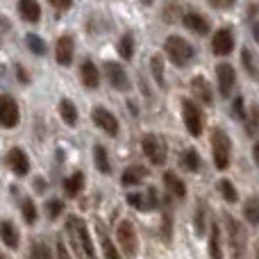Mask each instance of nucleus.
Listing matches in <instances>:
<instances>
[{
    "mask_svg": "<svg viewBox=\"0 0 259 259\" xmlns=\"http://www.w3.org/2000/svg\"><path fill=\"white\" fill-rule=\"evenodd\" d=\"M170 221H173V216L170 214H164V221H161V237L166 239V241H170Z\"/></svg>",
    "mask_w": 259,
    "mask_h": 259,
    "instance_id": "4c0bfd02",
    "label": "nucleus"
},
{
    "mask_svg": "<svg viewBox=\"0 0 259 259\" xmlns=\"http://www.w3.org/2000/svg\"><path fill=\"white\" fill-rule=\"evenodd\" d=\"M127 205H132L134 209H141V211H150L159 207V196H157V189L150 187L148 189V196L146 193H127Z\"/></svg>",
    "mask_w": 259,
    "mask_h": 259,
    "instance_id": "9b49d317",
    "label": "nucleus"
},
{
    "mask_svg": "<svg viewBox=\"0 0 259 259\" xmlns=\"http://www.w3.org/2000/svg\"><path fill=\"white\" fill-rule=\"evenodd\" d=\"M21 211H23V219H25L27 225H32L36 221V205L30 200V198H25V200L21 202Z\"/></svg>",
    "mask_w": 259,
    "mask_h": 259,
    "instance_id": "f704fd0d",
    "label": "nucleus"
},
{
    "mask_svg": "<svg viewBox=\"0 0 259 259\" xmlns=\"http://www.w3.org/2000/svg\"><path fill=\"white\" fill-rule=\"evenodd\" d=\"M59 116H62V121L66 123L68 127H75L77 125V107L68 98L59 100Z\"/></svg>",
    "mask_w": 259,
    "mask_h": 259,
    "instance_id": "5701e85b",
    "label": "nucleus"
},
{
    "mask_svg": "<svg viewBox=\"0 0 259 259\" xmlns=\"http://www.w3.org/2000/svg\"><path fill=\"white\" fill-rule=\"evenodd\" d=\"M196 232L205 234V209H200V207L196 211Z\"/></svg>",
    "mask_w": 259,
    "mask_h": 259,
    "instance_id": "58836bf2",
    "label": "nucleus"
},
{
    "mask_svg": "<svg viewBox=\"0 0 259 259\" xmlns=\"http://www.w3.org/2000/svg\"><path fill=\"white\" fill-rule=\"evenodd\" d=\"M252 159H255V164L259 166V141H255V146H252Z\"/></svg>",
    "mask_w": 259,
    "mask_h": 259,
    "instance_id": "a18cd8bd",
    "label": "nucleus"
},
{
    "mask_svg": "<svg viewBox=\"0 0 259 259\" xmlns=\"http://www.w3.org/2000/svg\"><path fill=\"white\" fill-rule=\"evenodd\" d=\"M225 228H228V239H230V248H232L234 259H246L248 257L246 230H243L241 223H237L230 214H225Z\"/></svg>",
    "mask_w": 259,
    "mask_h": 259,
    "instance_id": "20e7f679",
    "label": "nucleus"
},
{
    "mask_svg": "<svg viewBox=\"0 0 259 259\" xmlns=\"http://www.w3.org/2000/svg\"><path fill=\"white\" fill-rule=\"evenodd\" d=\"M116 239H118V246H121L123 257L134 259L139 252V237H137V230L130 221H121L116 228Z\"/></svg>",
    "mask_w": 259,
    "mask_h": 259,
    "instance_id": "39448f33",
    "label": "nucleus"
},
{
    "mask_svg": "<svg viewBox=\"0 0 259 259\" xmlns=\"http://www.w3.org/2000/svg\"><path fill=\"white\" fill-rule=\"evenodd\" d=\"M191 91H193V96H196V98H200L202 105H211V103H214L211 87H209V82H207L202 75H196L191 80Z\"/></svg>",
    "mask_w": 259,
    "mask_h": 259,
    "instance_id": "a211bd4d",
    "label": "nucleus"
},
{
    "mask_svg": "<svg viewBox=\"0 0 259 259\" xmlns=\"http://www.w3.org/2000/svg\"><path fill=\"white\" fill-rule=\"evenodd\" d=\"M141 3H143V5H152V3H155V0H141Z\"/></svg>",
    "mask_w": 259,
    "mask_h": 259,
    "instance_id": "09e8293b",
    "label": "nucleus"
},
{
    "mask_svg": "<svg viewBox=\"0 0 259 259\" xmlns=\"http://www.w3.org/2000/svg\"><path fill=\"white\" fill-rule=\"evenodd\" d=\"M91 116H94V123H96V125L103 130V132H107L109 137H116V134H118V121H116V116H114L109 109L96 107Z\"/></svg>",
    "mask_w": 259,
    "mask_h": 259,
    "instance_id": "2eb2a0df",
    "label": "nucleus"
},
{
    "mask_svg": "<svg viewBox=\"0 0 259 259\" xmlns=\"http://www.w3.org/2000/svg\"><path fill=\"white\" fill-rule=\"evenodd\" d=\"M0 239H3V243L7 248H18V241H21L18 232L14 230V225L9 223V221H3V223H0Z\"/></svg>",
    "mask_w": 259,
    "mask_h": 259,
    "instance_id": "393cba45",
    "label": "nucleus"
},
{
    "mask_svg": "<svg viewBox=\"0 0 259 259\" xmlns=\"http://www.w3.org/2000/svg\"><path fill=\"white\" fill-rule=\"evenodd\" d=\"M243 216L250 225H259V196H252L243 205Z\"/></svg>",
    "mask_w": 259,
    "mask_h": 259,
    "instance_id": "cd10ccee",
    "label": "nucleus"
},
{
    "mask_svg": "<svg viewBox=\"0 0 259 259\" xmlns=\"http://www.w3.org/2000/svg\"><path fill=\"white\" fill-rule=\"evenodd\" d=\"M48 3L53 5L55 9H59V12H66V9L73 5V0H48Z\"/></svg>",
    "mask_w": 259,
    "mask_h": 259,
    "instance_id": "37998d69",
    "label": "nucleus"
},
{
    "mask_svg": "<svg viewBox=\"0 0 259 259\" xmlns=\"http://www.w3.org/2000/svg\"><path fill=\"white\" fill-rule=\"evenodd\" d=\"M73 53H75V39L71 34H62L55 44V59L59 66H71Z\"/></svg>",
    "mask_w": 259,
    "mask_h": 259,
    "instance_id": "9d476101",
    "label": "nucleus"
},
{
    "mask_svg": "<svg viewBox=\"0 0 259 259\" xmlns=\"http://www.w3.org/2000/svg\"><path fill=\"white\" fill-rule=\"evenodd\" d=\"M234 3H237V0H209V5L214 9H230Z\"/></svg>",
    "mask_w": 259,
    "mask_h": 259,
    "instance_id": "a19ab883",
    "label": "nucleus"
},
{
    "mask_svg": "<svg viewBox=\"0 0 259 259\" xmlns=\"http://www.w3.org/2000/svg\"><path fill=\"white\" fill-rule=\"evenodd\" d=\"M232 50H234V34H232V30L223 27V30H219L214 34V39H211V53H214L216 57H228Z\"/></svg>",
    "mask_w": 259,
    "mask_h": 259,
    "instance_id": "ddd939ff",
    "label": "nucleus"
},
{
    "mask_svg": "<svg viewBox=\"0 0 259 259\" xmlns=\"http://www.w3.org/2000/svg\"><path fill=\"white\" fill-rule=\"evenodd\" d=\"M18 118H21V112H18L16 100L5 94L3 98H0V125L5 130H12L18 125Z\"/></svg>",
    "mask_w": 259,
    "mask_h": 259,
    "instance_id": "1a4fd4ad",
    "label": "nucleus"
},
{
    "mask_svg": "<svg viewBox=\"0 0 259 259\" xmlns=\"http://www.w3.org/2000/svg\"><path fill=\"white\" fill-rule=\"evenodd\" d=\"M150 68H152V75H155V82H157V84H159V87H166V73H164V59H161V55H152Z\"/></svg>",
    "mask_w": 259,
    "mask_h": 259,
    "instance_id": "7c9ffc66",
    "label": "nucleus"
},
{
    "mask_svg": "<svg viewBox=\"0 0 259 259\" xmlns=\"http://www.w3.org/2000/svg\"><path fill=\"white\" fill-rule=\"evenodd\" d=\"M82 189H84V173H82V170H75L73 175H68V178L64 180V191H66V196L75 198L77 193H82Z\"/></svg>",
    "mask_w": 259,
    "mask_h": 259,
    "instance_id": "412c9836",
    "label": "nucleus"
},
{
    "mask_svg": "<svg viewBox=\"0 0 259 259\" xmlns=\"http://www.w3.org/2000/svg\"><path fill=\"white\" fill-rule=\"evenodd\" d=\"M182 25L187 27V30H191L193 34H198V36L209 34V30H211L209 18L202 16V14H198V12H187V14H184V16H182Z\"/></svg>",
    "mask_w": 259,
    "mask_h": 259,
    "instance_id": "4468645a",
    "label": "nucleus"
},
{
    "mask_svg": "<svg viewBox=\"0 0 259 259\" xmlns=\"http://www.w3.org/2000/svg\"><path fill=\"white\" fill-rule=\"evenodd\" d=\"M14 71H16V77L23 82V84H27V82H30V75H27V71L21 66V64H16V68H14Z\"/></svg>",
    "mask_w": 259,
    "mask_h": 259,
    "instance_id": "c03bdc74",
    "label": "nucleus"
},
{
    "mask_svg": "<svg viewBox=\"0 0 259 259\" xmlns=\"http://www.w3.org/2000/svg\"><path fill=\"white\" fill-rule=\"evenodd\" d=\"M66 230L73 239V248L80 250V255H84L87 259H96V248H94V241H91V232L87 228V223L77 216L66 221Z\"/></svg>",
    "mask_w": 259,
    "mask_h": 259,
    "instance_id": "f257e3e1",
    "label": "nucleus"
},
{
    "mask_svg": "<svg viewBox=\"0 0 259 259\" xmlns=\"http://www.w3.org/2000/svg\"><path fill=\"white\" fill-rule=\"evenodd\" d=\"M57 257H59V259H73L71 252H68V248H66V243H64L62 239L57 241Z\"/></svg>",
    "mask_w": 259,
    "mask_h": 259,
    "instance_id": "79ce46f5",
    "label": "nucleus"
},
{
    "mask_svg": "<svg viewBox=\"0 0 259 259\" xmlns=\"http://www.w3.org/2000/svg\"><path fill=\"white\" fill-rule=\"evenodd\" d=\"M241 64H243V68H246L248 75L257 77V80H259V68H257V64H255V57H252V53L248 48L241 50Z\"/></svg>",
    "mask_w": 259,
    "mask_h": 259,
    "instance_id": "473e14b6",
    "label": "nucleus"
},
{
    "mask_svg": "<svg viewBox=\"0 0 259 259\" xmlns=\"http://www.w3.org/2000/svg\"><path fill=\"white\" fill-rule=\"evenodd\" d=\"M98 228V237H100V246H103V255H105V259H123V255L116 250V246L112 243V239L107 237V232H105V228L103 225H96Z\"/></svg>",
    "mask_w": 259,
    "mask_h": 259,
    "instance_id": "b1692460",
    "label": "nucleus"
},
{
    "mask_svg": "<svg viewBox=\"0 0 259 259\" xmlns=\"http://www.w3.org/2000/svg\"><path fill=\"white\" fill-rule=\"evenodd\" d=\"M180 164H182L187 170L196 173V170L200 168V157H198L196 148H187V150H184L182 155H180Z\"/></svg>",
    "mask_w": 259,
    "mask_h": 259,
    "instance_id": "bb28decb",
    "label": "nucleus"
},
{
    "mask_svg": "<svg viewBox=\"0 0 259 259\" xmlns=\"http://www.w3.org/2000/svg\"><path fill=\"white\" fill-rule=\"evenodd\" d=\"M209 257H211V259H223V250H221V230H219V223H211V228H209Z\"/></svg>",
    "mask_w": 259,
    "mask_h": 259,
    "instance_id": "a878e982",
    "label": "nucleus"
},
{
    "mask_svg": "<svg viewBox=\"0 0 259 259\" xmlns=\"http://www.w3.org/2000/svg\"><path fill=\"white\" fill-rule=\"evenodd\" d=\"M216 80H219V94L221 98H230L232 96V89L237 84V73H234L232 64L221 62L216 66Z\"/></svg>",
    "mask_w": 259,
    "mask_h": 259,
    "instance_id": "6e6552de",
    "label": "nucleus"
},
{
    "mask_svg": "<svg viewBox=\"0 0 259 259\" xmlns=\"http://www.w3.org/2000/svg\"><path fill=\"white\" fill-rule=\"evenodd\" d=\"M219 191H221V196H223L228 202H237L239 200V193H237V189H234V184L230 182V180H221V182H219Z\"/></svg>",
    "mask_w": 259,
    "mask_h": 259,
    "instance_id": "72a5a7b5",
    "label": "nucleus"
},
{
    "mask_svg": "<svg viewBox=\"0 0 259 259\" xmlns=\"http://www.w3.org/2000/svg\"><path fill=\"white\" fill-rule=\"evenodd\" d=\"M182 116H184V125H187L189 134L191 137H200L202 127H205V118H202V112L193 100L184 98L182 100Z\"/></svg>",
    "mask_w": 259,
    "mask_h": 259,
    "instance_id": "0eeeda50",
    "label": "nucleus"
},
{
    "mask_svg": "<svg viewBox=\"0 0 259 259\" xmlns=\"http://www.w3.org/2000/svg\"><path fill=\"white\" fill-rule=\"evenodd\" d=\"M164 184H166V189L170 191V196L182 198V200L187 198V184H184L182 180L173 173V170H166L164 173Z\"/></svg>",
    "mask_w": 259,
    "mask_h": 259,
    "instance_id": "aec40b11",
    "label": "nucleus"
},
{
    "mask_svg": "<svg viewBox=\"0 0 259 259\" xmlns=\"http://www.w3.org/2000/svg\"><path fill=\"white\" fill-rule=\"evenodd\" d=\"M141 148H143V152H146V157L155 166H161L166 161L168 150H166V141L159 134H146V137L141 139Z\"/></svg>",
    "mask_w": 259,
    "mask_h": 259,
    "instance_id": "423d86ee",
    "label": "nucleus"
},
{
    "mask_svg": "<svg viewBox=\"0 0 259 259\" xmlns=\"http://www.w3.org/2000/svg\"><path fill=\"white\" fill-rule=\"evenodd\" d=\"M257 127H259V107H252L250 121H248V132H255Z\"/></svg>",
    "mask_w": 259,
    "mask_h": 259,
    "instance_id": "ea45409f",
    "label": "nucleus"
},
{
    "mask_svg": "<svg viewBox=\"0 0 259 259\" xmlns=\"http://www.w3.org/2000/svg\"><path fill=\"white\" fill-rule=\"evenodd\" d=\"M105 75H107L109 84H112L116 91H127L130 89L127 73L118 62H105Z\"/></svg>",
    "mask_w": 259,
    "mask_h": 259,
    "instance_id": "f8f14e48",
    "label": "nucleus"
},
{
    "mask_svg": "<svg viewBox=\"0 0 259 259\" xmlns=\"http://www.w3.org/2000/svg\"><path fill=\"white\" fill-rule=\"evenodd\" d=\"M25 44H27V48H30V53L36 55V57H44V55L48 53V46H46V41L41 39V36H36L34 32H30V34L25 36Z\"/></svg>",
    "mask_w": 259,
    "mask_h": 259,
    "instance_id": "c756f323",
    "label": "nucleus"
},
{
    "mask_svg": "<svg viewBox=\"0 0 259 259\" xmlns=\"http://www.w3.org/2000/svg\"><path fill=\"white\" fill-rule=\"evenodd\" d=\"M94 161H96V168H98L100 173H105V175H107L109 170H112V166H109L107 150H105L103 146H96V148H94Z\"/></svg>",
    "mask_w": 259,
    "mask_h": 259,
    "instance_id": "2f4dec72",
    "label": "nucleus"
},
{
    "mask_svg": "<svg viewBox=\"0 0 259 259\" xmlns=\"http://www.w3.org/2000/svg\"><path fill=\"white\" fill-rule=\"evenodd\" d=\"M255 257L259 259V243H257V250H255Z\"/></svg>",
    "mask_w": 259,
    "mask_h": 259,
    "instance_id": "8fccbe9b",
    "label": "nucleus"
},
{
    "mask_svg": "<svg viewBox=\"0 0 259 259\" xmlns=\"http://www.w3.org/2000/svg\"><path fill=\"white\" fill-rule=\"evenodd\" d=\"M164 50H166L168 59L175 64V66H187V64L193 59V55H196L193 46L189 44L187 39H182V36H175V34H170L168 39L164 41Z\"/></svg>",
    "mask_w": 259,
    "mask_h": 259,
    "instance_id": "f03ea898",
    "label": "nucleus"
},
{
    "mask_svg": "<svg viewBox=\"0 0 259 259\" xmlns=\"http://www.w3.org/2000/svg\"><path fill=\"white\" fill-rule=\"evenodd\" d=\"M44 259H55V257H53V252H50V248H48V246H44Z\"/></svg>",
    "mask_w": 259,
    "mask_h": 259,
    "instance_id": "de8ad7c7",
    "label": "nucleus"
},
{
    "mask_svg": "<svg viewBox=\"0 0 259 259\" xmlns=\"http://www.w3.org/2000/svg\"><path fill=\"white\" fill-rule=\"evenodd\" d=\"M148 175V170L143 168V166H139V164H134V166H130V168L123 170V175H121V184L123 187H134V184H139L143 178Z\"/></svg>",
    "mask_w": 259,
    "mask_h": 259,
    "instance_id": "4be33fe9",
    "label": "nucleus"
},
{
    "mask_svg": "<svg viewBox=\"0 0 259 259\" xmlns=\"http://www.w3.org/2000/svg\"><path fill=\"white\" fill-rule=\"evenodd\" d=\"M62 211H64V202L62 200H48L46 202V214H48V219L55 221Z\"/></svg>",
    "mask_w": 259,
    "mask_h": 259,
    "instance_id": "c9c22d12",
    "label": "nucleus"
},
{
    "mask_svg": "<svg viewBox=\"0 0 259 259\" xmlns=\"http://www.w3.org/2000/svg\"><path fill=\"white\" fill-rule=\"evenodd\" d=\"M232 114L239 118V121H246V103H243V98L241 96H237L234 98V103H232Z\"/></svg>",
    "mask_w": 259,
    "mask_h": 259,
    "instance_id": "e433bc0d",
    "label": "nucleus"
},
{
    "mask_svg": "<svg viewBox=\"0 0 259 259\" xmlns=\"http://www.w3.org/2000/svg\"><path fill=\"white\" fill-rule=\"evenodd\" d=\"M80 77H82V84H84L87 89H98V87H100V71H98V66H96L91 59L82 62Z\"/></svg>",
    "mask_w": 259,
    "mask_h": 259,
    "instance_id": "f3484780",
    "label": "nucleus"
},
{
    "mask_svg": "<svg viewBox=\"0 0 259 259\" xmlns=\"http://www.w3.org/2000/svg\"><path fill=\"white\" fill-rule=\"evenodd\" d=\"M211 155H214V164L219 170H225L230 166V157H232V141H230L225 130L216 127L211 132Z\"/></svg>",
    "mask_w": 259,
    "mask_h": 259,
    "instance_id": "7ed1b4c3",
    "label": "nucleus"
},
{
    "mask_svg": "<svg viewBox=\"0 0 259 259\" xmlns=\"http://www.w3.org/2000/svg\"><path fill=\"white\" fill-rule=\"evenodd\" d=\"M7 164L16 175H27L30 173V159H27L23 148H12L7 152Z\"/></svg>",
    "mask_w": 259,
    "mask_h": 259,
    "instance_id": "dca6fc26",
    "label": "nucleus"
},
{
    "mask_svg": "<svg viewBox=\"0 0 259 259\" xmlns=\"http://www.w3.org/2000/svg\"><path fill=\"white\" fill-rule=\"evenodd\" d=\"M252 36L259 41V21L257 23H252Z\"/></svg>",
    "mask_w": 259,
    "mask_h": 259,
    "instance_id": "49530a36",
    "label": "nucleus"
},
{
    "mask_svg": "<svg viewBox=\"0 0 259 259\" xmlns=\"http://www.w3.org/2000/svg\"><path fill=\"white\" fill-rule=\"evenodd\" d=\"M116 48H118V55H121L123 59H127V62L134 57V34L132 32H125V34L118 39Z\"/></svg>",
    "mask_w": 259,
    "mask_h": 259,
    "instance_id": "c85d7f7f",
    "label": "nucleus"
},
{
    "mask_svg": "<svg viewBox=\"0 0 259 259\" xmlns=\"http://www.w3.org/2000/svg\"><path fill=\"white\" fill-rule=\"evenodd\" d=\"M18 12H21L23 21H27V23L41 21V5L36 0H18Z\"/></svg>",
    "mask_w": 259,
    "mask_h": 259,
    "instance_id": "6ab92c4d",
    "label": "nucleus"
}]
</instances>
